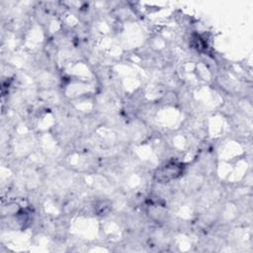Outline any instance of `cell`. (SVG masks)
Returning a JSON list of instances; mask_svg holds the SVG:
<instances>
[{
	"instance_id": "6da1fadb",
	"label": "cell",
	"mask_w": 253,
	"mask_h": 253,
	"mask_svg": "<svg viewBox=\"0 0 253 253\" xmlns=\"http://www.w3.org/2000/svg\"><path fill=\"white\" fill-rule=\"evenodd\" d=\"M184 170L185 166L182 162L171 160L158 167L153 174V178L157 183L166 184L179 179L183 175Z\"/></svg>"
}]
</instances>
